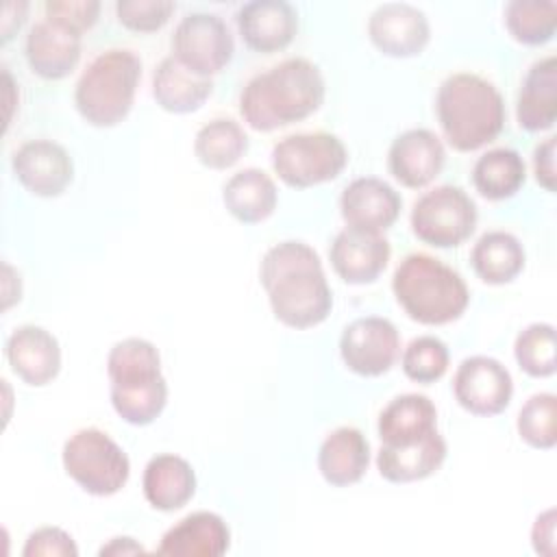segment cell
Returning <instances> with one entry per match:
<instances>
[{"instance_id":"1","label":"cell","mask_w":557,"mask_h":557,"mask_svg":"<svg viewBox=\"0 0 557 557\" xmlns=\"http://www.w3.org/2000/svg\"><path fill=\"white\" fill-rule=\"evenodd\" d=\"M259 281L274 318L289 329H313L333 309L320 255L305 242L285 239L265 250Z\"/></svg>"},{"instance_id":"2","label":"cell","mask_w":557,"mask_h":557,"mask_svg":"<svg viewBox=\"0 0 557 557\" xmlns=\"http://www.w3.org/2000/svg\"><path fill=\"white\" fill-rule=\"evenodd\" d=\"M326 96L320 67L305 57H289L255 74L239 94L244 122L259 133H270L313 115Z\"/></svg>"},{"instance_id":"3","label":"cell","mask_w":557,"mask_h":557,"mask_svg":"<svg viewBox=\"0 0 557 557\" xmlns=\"http://www.w3.org/2000/svg\"><path fill=\"white\" fill-rule=\"evenodd\" d=\"M435 115L448 146L472 152L503 133L507 109L494 83L472 72H457L440 83Z\"/></svg>"},{"instance_id":"4","label":"cell","mask_w":557,"mask_h":557,"mask_svg":"<svg viewBox=\"0 0 557 557\" xmlns=\"http://www.w3.org/2000/svg\"><path fill=\"white\" fill-rule=\"evenodd\" d=\"M392 292L403 311L426 326L450 324L470 305V289L461 274L426 252H411L396 265Z\"/></svg>"},{"instance_id":"5","label":"cell","mask_w":557,"mask_h":557,"mask_svg":"<svg viewBox=\"0 0 557 557\" xmlns=\"http://www.w3.org/2000/svg\"><path fill=\"white\" fill-rule=\"evenodd\" d=\"M141 81V59L126 48H109L91 59L74 87L81 117L98 128L126 120Z\"/></svg>"},{"instance_id":"6","label":"cell","mask_w":557,"mask_h":557,"mask_svg":"<svg viewBox=\"0 0 557 557\" xmlns=\"http://www.w3.org/2000/svg\"><path fill=\"white\" fill-rule=\"evenodd\" d=\"M65 474L91 496L117 494L131 476V459L124 448L96 426L72 433L61 450Z\"/></svg>"},{"instance_id":"7","label":"cell","mask_w":557,"mask_h":557,"mask_svg":"<svg viewBox=\"0 0 557 557\" xmlns=\"http://www.w3.org/2000/svg\"><path fill=\"white\" fill-rule=\"evenodd\" d=\"M348 163L344 141L326 131L294 133L272 148L274 174L289 187L307 189L337 178Z\"/></svg>"},{"instance_id":"8","label":"cell","mask_w":557,"mask_h":557,"mask_svg":"<svg viewBox=\"0 0 557 557\" xmlns=\"http://www.w3.org/2000/svg\"><path fill=\"white\" fill-rule=\"evenodd\" d=\"M474 200L457 185H437L424 191L411 207L413 235L433 248L461 246L476 228Z\"/></svg>"},{"instance_id":"9","label":"cell","mask_w":557,"mask_h":557,"mask_svg":"<svg viewBox=\"0 0 557 557\" xmlns=\"http://www.w3.org/2000/svg\"><path fill=\"white\" fill-rule=\"evenodd\" d=\"M235 52V41L226 22L215 13L185 15L172 35V57L189 72L211 78L222 72Z\"/></svg>"},{"instance_id":"10","label":"cell","mask_w":557,"mask_h":557,"mask_svg":"<svg viewBox=\"0 0 557 557\" xmlns=\"http://www.w3.org/2000/svg\"><path fill=\"white\" fill-rule=\"evenodd\" d=\"M344 366L366 379L392 370L400 355V335L392 320L381 315L357 318L344 326L339 337Z\"/></svg>"},{"instance_id":"11","label":"cell","mask_w":557,"mask_h":557,"mask_svg":"<svg viewBox=\"0 0 557 557\" xmlns=\"http://www.w3.org/2000/svg\"><path fill=\"white\" fill-rule=\"evenodd\" d=\"M453 394L459 407L472 416H498L513 396L509 370L494 357H466L453 376Z\"/></svg>"},{"instance_id":"12","label":"cell","mask_w":557,"mask_h":557,"mask_svg":"<svg viewBox=\"0 0 557 557\" xmlns=\"http://www.w3.org/2000/svg\"><path fill=\"white\" fill-rule=\"evenodd\" d=\"M11 168L20 185L39 198L61 196L74 178L70 152L52 139L24 141L13 152Z\"/></svg>"},{"instance_id":"13","label":"cell","mask_w":557,"mask_h":557,"mask_svg":"<svg viewBox=\"0 0 557 557\" xmlns=\"http://www.w3.org/2000/svg\"><path fill=\"white\" fill-rule=\"evenodd\" d=\"M368 37L385 57L407 59L426 48L431 26L424 11L418 7L407 2H385L372 11L368 20Z\"/></svg>"},{"instance_id":"14","label":"cell","mask_w":557,"mask_h":557,"mask_svg":"<svg viewBox=\"0 0 557 557\" xmlns=\"http://www.w3.org/2000/svg\"><path fill=\"white\" fill-rule=\"evenodd\" d=\"M400 194L383 178L361 176L350 181L339 196V213L348 228L383 233L400 215Z\"/></svg>"},{"instance_id":"15","label":"cell","mask_w":557,"mask_h":557,"mask_svg":"<svg viewBox=\"0 0 557 557\" xmlns=\"http://www.w3.org/2000/svg\"><path fill=\"white\" fill-rule=\"evenodd\" d=\"M446 161L442 139L429 128H409L400 133L387 150V170L407 189H420L433 183Z\"/></svg>"},{"instance_id":"16","label":"cell","mask_w":557,"mask_h":557,"mask_svg":"<svg viewBox=\"0 0 557 557\" xmlns=\"http://www.w3.org/2000/svg\"><path fill=\"white\" fill-rule=\"evenodd\" d=\"M392 257V246L383 233L342 228L331 248L329 259L335 274L348 285L374 283Z\"/></svg>"},{"instance_id":"17","label":"cell","mask_w":557,"mask_h":557,"mask_svg":"<svg viewBox=\"0 0 557 557\" xmlns=\"http://www.w3.org/2000/svg\"><path fill=\"white\" fill-rule=\"evenodd\" d=\"M4 357L13 374L30 387H44L61 370L59 339L44 326L22 324L4 344Z\"/></svg>"},{"instance_id":"18","label":"cell","mask_w":557,"mask_h":557,"mask_svg":"<svg viewBox=\"0 0 557 557\" xmlns=\"http://www.w3.org/2000/svg\"><path fill=\"white\" fill-rule=\"evenodd\" d=\"M237 30L242 41L255 52H278L298 33V13L285 0H252L239 7Z\"/></svg>"},{"instance_id":"19","label":"cell","mask_w":557,"mask_h":557,"mask_svg":"<svg viewBox=\"0 0 557 557\" xmlns=\"http://www.w3.org/2000/svg\"><path fill=\"white\" fill-rule=\"evenodd\" d=\"M24 54L33 74L46 81H61L81 61V33L52 20L35 22L26 35Z\"/></svg>"},{"instance_id":"20","label":"cell","mask_w":557,"mask_h":557,"mask_svg":"<svg viewBox=\"0 0 557 557\" xmlns=\"http://www.w3.org/2000/svg\"><path fill=\"white\" fill-rule=\"evenodd\" d=\"M231 548V529L220 513L194 511L170 527L157 555L165 557H220Z\"/></svg>"},{"instance_id":"21","label":"cell","mask_w":557,"mask_h":557,"mask_svg":"<svg viewBox=\"0 0 557 557\" xmlns=\"http://www.w3.org/2000/svg\"><path fill=\"white\" fill-rule=\"evenodd\" d=\"M516 120L529 133H542L557 120V59H537L524 74L516 100Z\"/></svg>"},{"instance_id":"22","label":"cell","mask_w":557,"mask_h":557,"mask_svg":"<svg viewBox=\"0 0 557 557\" xmlns=\"http://www.w3.org/2000/svg\"><path fill=\"white\" fill-rule=\"evenodd\" d=\"M146 503L157 511H176L196 494V472L187 459L174 453L150 457L141 476Z\"/></svg>"},{"instance_id":"23","label":"cell","mask_w":557,"mask_h":557,"mask_svg":"<svg viewBox=\"0 0 557 557\" xmlns=\"http://www.w3.org/2000/svg\"><path fill=\"white\" fill-rule=\"evenodd\" d=\"M370 466V442L357 426L333 429L318 448V470L333 487L363 479Z\"/></svg>"},{"instance_id":"24","label":"cell","mask_w":557,"mask_h":557,"mask_svg":"<svg viewBox=\"0 0 557 557\" xmlns=\"http://www.w3.org/2000/svg\"><path fill=\"white\" fill-rule=\"evenodd\" d=\"M376 431L385 446H409L437 431V409L424 394H400L379 413Z\"/></svg>"},{"instance_id":"25","label":"cell","mask_w":557,"mask_h":557,"mask_svg":"<svg viewBox=\"0 0 557 557\" xmlns=\"http://www.w3.org/2000/svg\"><path fill=\"white\" fill-rule=\"evenodd\" d=\"M448 446L440 431L409 446H385L381 444L376 453L379 474L389 483H413L435 474L444 459Z\"/></svg>"},{"instance_id":"26","label":"cell","mask_w":557,"mask_h":557,"mask_svg":"<svg viewBox=\"0 0 557 557\" xmlns=\"http://www.w3.org/2000/svg\"><path fill=\"white\" fill-rule=\"evenodd\" d=\"M222 202L237 222L259 224L274 213L278 189L265 170L244 168L224 183Z\"/></svg>"},{"instance_id":"27","label":"cell","mask_w":557,"mask_h":557,"mask_svg":"<svg viewBox=\"0 0 557 557\" xmlns=\"http://www.w3.org/2000/svg\"><path fill=\"white\" fill-rule=\"evenodd\" d=\"M213 81L198 76L183 67L172 54L161 59L152 74V98L154 102L176 115L198 111L211 96Z\"/></svg>"},{"instance_id":"28","label":"cell","mask_w":557,"mask_h":557,"mask_svg":"<svg viewBox=\"0 0 557 557\" xmlns=\"http://www.w3.org/2000/svg\"><path fill=\"white\" fill-rule=\"evenodd\" d=\"M524 246L507 231L483 233L470 252L474 274L487 285L511 283L524 270Z\"/></svg>"},{"instance_id":"29","label":"cell","mask_w":557,"mask_h":557,"mask_svg":"<svg viewBox=\"0 0 557 557\" xmlns=\"http://www.w3.org/2000/svg\"><path fill=\"white\" fill-rule=\"evenodd\" d=\"M524 181L527 165L513 148H492L472 168V185L485 200H507L522 189Z\"/></svg>"},{"instance_id":"30","label":"cell","mask_w":557,"mask_h":557,"mask_svg":"<svg viewBox=\"0 0 557 557\" xmlns=\"http://www.w3.org/2000/svg\"><path fill=\"white\" fill-rule=\"evenodd\" d=\"M107 374L111 387L146 385L163 379L161 355L157 346L144 337H126L107 355Z\"/></svg>"},{"instance_id":"31","label":"cell","mask_w":557,"mask_h":557,"mask_svg":"<svg viewBox=\"0 0 557 557\" xmlns=\"http://www.w3.org/2000/svg\"><path fill=\"white\" fill-rule=\"evenodd\" d=\"M248 150L244 126L231 117H215L202 124L194 137V154L209 170L233 168Z\"/></svg>"},{"instance_id":"32","label":"cell","mask_w":557,"mask_h":557,"mask_svg":"<svg viewBox=\"0 0 557 557\" xmlns=\"http://www.w3.org/2000/svg\"><path fill=\"white\" fill-rule=\"evenodd\" d=\"M505 26L509 35L524 46H544L557 30L555 0H511L505 7Z\"/></svg>"},{"instance_id":"33","label":"cell","mask_w":557,"mask_h":557,"mask_svg":"<svg viewBox=\"0 0 557 557\" xmlns=\"http://www.w3.org/2000/svg\"><path fill=\"white\" fill-rule=\"evenodd\" d=\"M111 405L115 413L133 424L146 426L154 422L168 403V381L165 376L146 385H131V387H109Z\"/></svg>"},{"instance_id":"34","label":"cell","mask_w":557,"mask_h":557,"mask_svg":"<svg viewBox=\"0 0 557 557\" xmlns=\"http://www.w3.org/2000/svg\"><path fill=\"white\" fill-rule=\"evenodd\" d=\"M513 357L522 372L533 379L553 376L555 361V326L548 322H533L524 326L513 342Z\"/></svg>"},{"instance_id":"35","label":"cell","mask_w":557,"mask_h":557,"mask_svg":"<svg viewBox=\"0 0 557 557\" xmlns=\"http://www.w3.org/2000/svg\"><path fill=\"white\" fill-rule=\"evenodd\" d=\"M518 435L524 444L537 450H550L557 444V396L537 392L527 398L516 420Z\"/></svg>"},{"instance_id":"36","label":"cell","mask_w":557,"mask_h":557,"mask_svg":"<svg viewBox=\"0 0 557 557\" xmlns=\"http://www.w3.org/2000/svg\"><path fill=\"white\" fill-rule=\"evenodd\" d=\"M448 363H450L448 346L435 335L413 337L400 357L405 376L422 385L440 381L446 374Z\"/></svg>"},{"instance_id":"37","label":"cell","mask_w":557,"mask_h":557,"mask_svg":"<svg viewBox=\"0 0 557 557\" xmlns=\"http://www.w3.org/2000/svg\"><path fill=\"white\" fill-rule=\"evenodd\" d=\"M176 4L172 0H120L115 4L117 22L135 33H154L163 28Z\"/></svg>"},{"instance_id":"38","label":"cell","mask_w":557,"mask_h":557,"mask_svg":"<svg viewBox=\"0 0 557 557\" xmlns=\"http://www.w3.org/2000/svg\"><path fill=\"white\" fill-rule=\"evenodd\" d=\"M44 11H46V20H52L83 35L98 22L100 2L98 0H48L44 4Z\"/></svg>"},{"instance_id":"39","label":"cell","mask_w":557,"mask_h":557,"mask_svg":"<svg viewBox=\"0 0 557 557\" xmlns=\"http://www.w3.org/2000/svg\"><path fill=\"white\" fill-rule=\"evenodd\" d=\"M22 555L24 557H76L78 546L65 529L39 527L33 533H28Z\"/></svg>"},{"instance_id":"40","label":"cell","mask_w":557,"mask_h":557,"mask_svg":"<svg viewBox=\"0 0 557 557\" xmlns=\"http://www.w3.org/2000/svg\"><path fill=\"white\" fill-rule=\"evenodd\" d=\"M533 174L535 181L546 189L555 191V135L540 141L533 150Z\"/></svg>"},{"instance_id":"41","label":"cell","mask_w":557,"mask_h":557,"mask_svg":"<svg viewBox=\"0 0 557 557\" xmlns=\"http://www.w3.org/2000/svg\"><path fill=\"white\" fill-rule=\"evenodd\" d=\"M555 522H557V516H555V509H546L542 511L533 527H531V546L537 555H544V557H555L557 553V542H555Z\"/></svg>"},{"instance_id":"42","label":"cell","mask_w":557,"mask_h":557,"mask_svg":"<svg viewBox=\"0 0 557 557\" xmlns=\"http://www.w3.org/2000/svg\"><path fill=\"white\" fill-rule=\"evenodd\" d=\"M2 309L7 311L13 302H20L22 298V281H20V274L9 265V263H2Z\"/></svg>"},{"instance_id":"43","label":"cell","mask_w":557,"mask_h":557,"mask_svg":"<svg viewBox=\"0 0 557 557\" xmlns=\"http://www.w3.org/2000/svg\"><path fill=\"white\" fill-rule=\"evenodd\" d=\"M139 553H146V548L135 540V537H128V535H120V537H111L107 544L100 546L98 555L100 557H109V555H139Z\"/></svg>"}]
</instances>
